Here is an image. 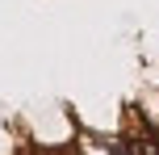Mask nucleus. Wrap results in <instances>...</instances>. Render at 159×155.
<instances>
[{"instance_id": "nucleus-1", "label": "nucleus", "mask_w": 159, "mask_h": 155, "mask_svg": "<svg viewBox=\"0 0 159 155\" xmlns=\"http://www.w3.org/2000/svg\"><path fill=\"white\" fill-rule=\"evenodd\" d=\"M121 139H126V151L130 155H159V134L147 122H138L134 109H130V126L121 130Z\"/></svg>"}]
</instances>
